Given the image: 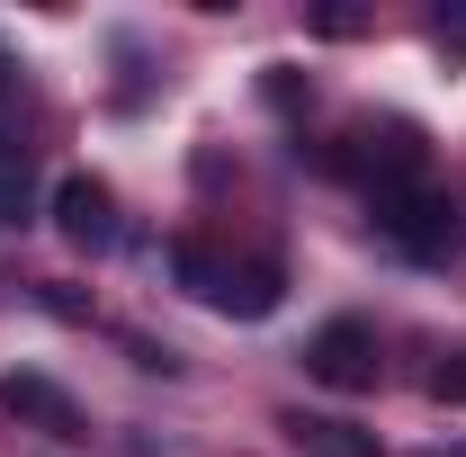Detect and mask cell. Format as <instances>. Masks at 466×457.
I'll return each mask as SVG.
<instances>
[{
	"label": "cell",
	"instance_id": "cell-1",
	"mask_svg": "<svg viewBox=\"0 0 466 457\" xmlns=\"http://www.w3.org/2000/svg\"><path fill=\"white\" fill-rule=\"evenodd\" d=\"M368 225L386 233L404 260H421V269H449L466 251V216L449 188H431V179H404V188H377L368 198Z\"/></svg>",
	"mask_w": 466,
	"mask_h": 457
},
{
	"label": "cell",
	"instance_id": "cell-11",
	"mask_svg": "<svg viewBox=\"0 0 466 457\" xmlns=\"http://www.w3.org/2000/svg\"><path fill=\"white\" fill-rule=\"evenodd\" d=\"M431 27H440V36H449V46H466V0H449V9H440V18H431Z\"/></svg>",
	"mask_w": 466,
	"mask_h": 457
},
{
	"label": "cell",
	"instance_id": "cell-2",
	"mask_svg": "<svg viewBox=\"0 0 466 457\" xmlns=\"http://www.w3.org/2000/svg\"><path fill=\"white\" fill-rule=\"evenodd\" d=\"M377 368H386V359H377V332H368L359 314L323 323V332L305 341V377H314V386H332V395H368V386H377Z\"/></svg>",
	"mask_w": 466,
	"mask_h": 457
},
{
	"label": "cell",
	"instance_id": "cell-8",
	"mask_svg": "<svg viewBox=\"0 0 466 457\" xmlns=\"http://www.w3.org/2000/svg\"><path fill=\"white\" fill-rule=\"evenodd\" d=\"M162 260H171V279L188 287V296H207V305H216V287H225V260H216L198 233H171V251H162Z\"/></svg>",
	"mask_w": 466,
	"mask_h": 457
},
{
	"label": "cell",
	"instance_id": "cell-5",
	"mask_svg": "<svg viewBox=\"0 0 466 457\" xmlns=\"http://www.w3.org/2000/svg\"><path fill=\"white\" fill-rule=\"evenodd\" d=\"M279 296H288V269H279V260H242V269H225V287H216V305L242 314V323L279 314Z\"/></svg>",
	"mask_w": 466,
	"mask_h": 457
},
{
	"label": "cell",
	"instance_id": "cell-9",
	"mask_svg": "<svg viewBox=\"0 0 466 457\" xmlns=\"http://www.w3.org/2000/svg\"><path fill=\"white\" fill-rule=\"evenodd\" d=\"M431 395H440V403H466V359H449V368H431Z\"/></svg>",
	"mask_w": 466,
	"mask_h": 457
},
{
	"label": "cell",
	"instance_id": "cell-3",
	"mask_svg": "<svg viewBox=\"0 0 466 457\" xmlns=\"http://www.w3.org/2000/svg\"><path fill=\"white\" fill-rule=\"evenodd\" d=\"M55 233L72 242V251H108V242H116V198H108V179H90V171L55 179Z\"/></svg>",
	"mask_w": 466,
	"mask_h": 457
},
{
	"label": "cell",
	"instance_id": "cell-10",
	"mask_svg": "<svg viewBox=\"0 0 466 457\" xmlns=\"http://www.w3.org/2000/svg\"><path fill=\"white\" fill-rule=\"evenodd\" d=\"M260 90H269V99H279V108H296V90H305V81H296L288 63H269V81H260Z\"/></svg>",
	"mask_w": 466,
	"mask_h": 457
},
{
	"label": "cell",
	"instance_id": "cell-6",
	"mask_svg": "<svg viewBox=\"0 0 466 457\" xmlns=\"http://www.w3.org/2000/svg\"><path fill=\"white\" fill-rule=\"evenodd\" d=\"M279 431H288L305 457H377V440H368V431H350V421H323V412H288Z\"/></svg>",
	"mask_w": 466,
	"mask_h": 457
},
{
	"label": "cell",
	"instance_id": "cell-7",
	"mask_svg": "<svg viewBox=\"0 0 466 457\" xmlns=\"http://www.w3.org/2000/svg\"><path fill=\"white\" fill-rule=\"evenodd\" d=\"M36 225V171H27V144H0V233Z\"/></svg>",
	"mask_w": 466,
	"mask_h": 457
},
{
	"label": "cell",
	"instance_id": "cell-4",
	"mask_svg": "<svg viewBox=\"0 0 466 457\" xmlns=\"http://www.w3.org/2000/svg\"><path fill=\"white\" fill-rule=\"evenodd\" d=\"M0 412H18V421H36L46 440H90V421H81V403L63 395L55 377H36V368H9V377H0Z\"/></svg>",
	"mask_w": 466,
	"mask_h": 457
}]
</instances>
